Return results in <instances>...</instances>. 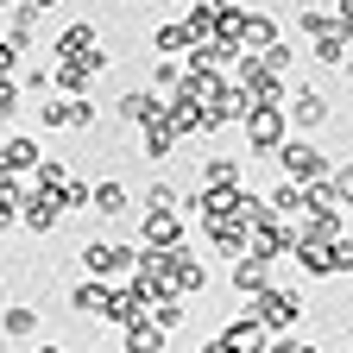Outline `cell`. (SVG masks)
<instances>
[{
    "instance_id": "30",
    "label": "cell",
    "mask_w": 353,
    "mask_h": 353,
    "mask_svg": "<svg viewBox=\"0 0 353 353\" xmlns=\"http://www.w3.org/2000/svg\"><path fill=\"white\" fill-rule=\"evenodd\" d=\"M259 63H265V76H284V70L296 63V51H290V44H284V38H278V44H272V51H259Z\"/></svg>"
},
{
    "instance_id": "11",
    "label": "cell",
    "mask_w": 353,
    "mask_h": 353,
    "mask_svg": "<svg viewBox=\"0 0 353 353\" xmlns=\"http://www.w3.org/2000/svg\"><path fill=\"white\" fill-rule=\"evenodd\" d=\"M88 51H101V26H88V19L63 26L57 44H51V57H88Z\"/></svg>"
},
{
    "instance_id": "3",
    "label": "cell",
    "mask_w": 353,
    "mask_h": 353,
    "mask_svg": "<svg viewBox=\"0 0 353 353\" xmlns=\"http://www.w3.org/2000/svg\"><path fill=\"white\" fill-rule=\"evenodd\" d=\"M278 170H284V183L309 190V183H322V176H328V158L309 145V139H284L278 145Z\"/></svg>"
},
{
    "instance_id": "12",
    "label": "cell",
    "mask_w": 353,
    "mask_h": 353,
    "mask_svg": "<svg viewBox=\"0 0 353 353\" xmlns=\"http://www.w3.org/2000/svg\"><path fill=\"white\" fill-rule=\"evenodd\" d=\"M57 221H63V196H57V190H32V196H26V228H32V234H51Z\"/></svg>"
},
{
    "instance_id": "2",
    "label": "cell",
    "mask_w": 353,
    "mask_h": 353,
    "mask_svg": "<svg viewBox=\"0 0 353 353\" xmlns=\"http://www.w3.org/2000/svg\"><path fill=\"white\" fill-rule=\"evenodd\" d=\"M82 272L88 278H101V284H114V278H126L132 272V265H139V246H114V240H88L82 252Z\"/></svg>"
},
{
    "instance_id": "38",
    "label": "cell",
    "mask_w": 353,
    "mask_h": 353,
    "mask_svg": "<svg viewBox=\"0 0 353 353\" xmlns=\"http://www.w3.org/2000/svg\"><path fill=\"white\" fill-rule=\"evenodd\" d=\"M196 353H228V347H221V341H202V347H196Z\"/></svg>"
},
{
    "instance_id": "28",
    "label": "cell",
    "mask_w": 353,
    "mask_h": 353,
    "mask_svg": "<svg viewBox=\"0 0 353 353\" xmlns=\"http://www.w3.org/2000/svg\"><path fill=\"white\" fill-rule=\"evenodd\" d=\"M32 176H38V190H57V196H63L70 164H63V158H38V170H32Z\"/></svg>"
},
{
    "instance_id": "25",
    "label": "cell",
    "mask_w": 353,
    "mask_h": 353,
    "mask_svg": "<svg viewBox=\"0 0 353 353\" xmlns=\"http://www.w3.org/2000/svg\"><path fill=\"white\" fill-rule=\"evenodd\" d=\"M152 51L176 63V57H183V51H190V38H183V26H176V19H170V26H158V32H152Z\"/></svg>"
},
{
    "instance_id": "9",
    "label": "cell",
    "mask_w": 353,
    "mask_h": 353,
    "mask_svg": "<svg viewBox=\"0 0 353 353\" xmlns=\"http://www.w3.org/2000/svg\"><path fill=\"white\" fill-rule=\"evenodd\" d=\"M120 120H126V126L164 120V95H158V88H126V95H120Z\"/></svg>"
},
{
    "instance_id": "8",
    "label": "cell",
    "mask_w": 353,
    "mask_h": 353,
    "mask_svg": "<svg viewBox=\"0 0 353 353\" xmlns=\"http://www.w3.org/2000/svg\"><path fill=\"white\" fill-rule=\"evenodd\" d=\"M221 347L228 353H272V334H265L252 316H234L228 328H221Z\"/></svg>"
},
{
    "instance_id": "37",
    "label": "cell",
    "mask_w": 353,
    "mask_h": 353,
    "mask_svg": "<svg viewBox=\"0 0 353 353\" xmlns=\"http://www.w3.org/2000/svg\"><path fill=\"white\" fill-rule=\"evenodd\" d=\"M13 63H19V51H13L7 38H0V76H13Z\"/></svg>"
},
{
    "instance_id": "22",
    "label": "cell",
    "mask_w": 353,
    "mask_h": 353,
    "mask_svg": "<svg viewBox=\"0 0 353 353\" xmlns=\"http://www.w3.org/2000/svg\"><path fill=\"white\" fill-rule=\"evenodd\" d=\"M208 246L228 252V259H240L246 252V228H240V221H214V228H208Z\"/></svg>"
},
{
    "instance_id": "10",
    "label": "cell",
    "mask_w": 353,
    "mask_h": 353,
    "mask_svg": "<svg viewBox=\"0 0 353 353\" xmlns=\"http://www.w3.org/2000/svg\"><path fill=\"white\" fill-rule=\"evenodd\" d=\"M246 183V164L228 158V152H208L202 158V190H240Z\"/></svg>"
},
{
    "instance_id": "31",
    "label": "cell",
    "mask_w": 353,
    "mask_h": 353,
    "mask_svg": "<svg viewBox=\"0 0 353 353\" xmlns=\"http://www.w3.org/2000/svg\"><path fill=\"white\" fill-rule=\"evenodd\" d=\"M347 272H353V240L341 234V240L328 246V278H347Z\"/></svg>"
},
{
    "instance_id": "21",
    "label": "cell",
    "mask_w": 353,
    "mask_h": 353,
    "mask_svg": "<svg viewBox=\"0 0 353 353\" xmlns=\"http://www.w3.org/2000/svg\"><path fill=\"white\" fill-rule=\"evenodd\" d=\"M88 208H95V214H126V183H120V176L88 183Z\"/></svg>"
},
{
    "instance_id": "27",
    "label": "cell",
    "mask_w": 353,
    "mask_h": 353,
    "mask_svg": "<svg viewBox=\"0 0 353 353\" xmlns=\"http://www.w3.org/2000/svg\"><path fill=\"white\" fill-rule=\"evenodd\" d=\"M126 353H164V334H158L152 322H132V328H126Z\"/></svg>"
},
{
    "instance_id": "41",
    "label": "cell",
    "mask_w": 353,
    "mask_h": 353,
    "mask_svg": "<svg viewBox=\"0 0 353 353\" xmlns=\"http://www.w3.org/2000/svg\"><path fill=\"white\" fill-rule=\"evenodd\" d=\"M7 7H13V0H0V13H7Z\"/></svg>"
},
{
    "instance_id": "35",
    "label": "cell",
    "mask_w": 353,
    "mask_h": 353,
    "mask_svg": "<svg viewBox=\"0 0 353 353\" xmlns=\"http://www.w3.org/2000/svg\"><path fill=\"white\" fill-rule=\"evenodd\" d=\"M70 208H88V183H82V176H70V183H63V214Z\"/></svg>"
},
{
    "instance_id": "39",
    "label": "cell",
    "mask_w": 353,
    "mask_h": 353,
    "mask_svg": "<svg viewBox=\"0 0 353 353\" xmlns=\"http://www.w3.org/2000/svg\"><path fill=\"white\" fill-rule=\"evenodd\" d=\"M38 353H63V347H57V341H44V347H38Z\"/></svg>"
},
{
    "instance_id": "5",
    "label": "cell",
    "mask_w": 353,
    "mask_h": 353,
    "mask_svg": "<svg viewBox=\"0 0 353 353\" xmlns=\"http://www.w3.org/2000/svg\"><path fill=\"white\" fill-rule=\"evenodd\" d=\"M101 63H108L101 51H88V57H57V63H51V82L70 88V101H82V88L101 76Z\"/></svg>"
},
{
    "instance_id": "20",
    "label": "cell",
    "mask_w": 353,
    "mask_h": 353,
    "mask_svg": "<svg viewBox=\"0 0 353 353\" xmlns=\"http://www.w3.org/2000/svg\"><path fill=\"white\" fill-rule=\"evenodd\" d=\"M101 322H120V328H132V322H145V296L132 290V284H120L114 290V303H108V316Z\"/></svg>"
},
{
    "instance_id": "32",
    "label": "cell",
    "mask_w": 353,
    "mask_h": 353,
    "mask_svg": "<svg viewBox=\"0 0 353 353\" xmlns=\"http://www.w3.org/2000/svg\"><path fill=\"white\" fill-rule=\"evenodd\" d=\"M95 120H101V108H95V101H70V132H88Z\"/></svg>"
},
{
    "instance_id": "4",
    "label": "cell",
    "mask_w": 353,
    "mask_h": 353,
    "mask_svg": "<svg viewBox=\"0 0 353 353\" xmlns=\"http://www.w3.org/2000/svg\"><path fill=\"white\" fill-rule=\"evenodd\" d=\"M240 126H246V152H278V145L290 139V120H284V108H252Z\"/></svg>"
},
{
    "instance_id": "24",
    "label": "cell",
    "mask_w": 353,
    "mask_h": 353,
    "mask_svg": "<svg viewBox=\"0 0 353 353\" xmlns=\"http://www.w3.org/2000/svg\"><path fill=\"white\" fill-rule=\"evenodd\" d=\"M265 208H272L278 221H303V190L296 183H278L272 196H265Z\"/></svg>"
},
{
    "instance_id": "7",
    "label": "cell",
    "mask_w": 353,
    "mask_h": 353,
    "mask_svg": "<svg viewBox=\"0 0 353 353\" xmlns=\"http://www.w3.org/2000/svg\"><path fill=\"white\" fill-rule=\"evenodd\" d=\"M190 290H196V296L208 290V265H202L190 246H176V252H170V296H190Z\"/></svg>"
},
{
    "instance_id": "36",
    "label": "cell",
    "mask_w": 353,
    "mask_h": 353,
    "mask_svg": "<svg viewBox=\"0 0 353 353\" xmlns=\"http://www.w3.org/2000/svg\"><path fill=\"white\" fill-rule=\"evenodd\" d=\"M176 76H183V63H170V57H158V70H152V82H158V88H176Z\"/></svg>"
},
{
    "instance_id": "26",
    "label": "cell",
    "mask_w": 353,
    "mask_h": 353,
    "mask_svg": "<svg viewBox=\"0 0 353 353\" xmlns=\"http://www.w3.org/2000/svg\"><path fill=\"white\" fill-rule=\"evenodd\" d=\"M0 328H7L13 341H26V334L38 328V309H32V303H13V309H7V316H0Z\"/></svg>"
},
{
    "instance_id": "34",
    "label": "cell",
    "mask_w": 353,
    "mask_h": 353,
    "mask_svg": "<svg viewBox=\"0 0 353 353\" xmlns=\"http://www.w3.org/2000/svg\"><path fill=\"white\" fill-rule=\"evenodd\" d=\"M13 101H19V82H13V76H0V126L13 120Z\"/></svg>"
},
{
    "instance_id": "14",
    "label": "cell",
    "mask_w": 353,
    "mask_h": 353,
    "mask_svg": "<svg viewBox=\"0 0 353 353\" xmlns=\"http://www.w3.org/2000/svg\"><path fill=\"white\" fill-rule=\"evenodd\" d=\"M38 139H0V176H7V183H13V176H26V170H38Z\"/></svg>"
},
{
    "instance_id": "17",
    "label": "cell",
    "mask_w": 353,
    "mask_h": 353,
    "mask_svg": "<svg viewBox=\"0 0 353 353\" xmlns=\"http://www.w3.org/2000/svg\"><path fill=\"white\" fill-rule=\"evenodd\" d=\"M108 303H114V284H101V278H88V284H76L70 290V309H76V316H108Z\"/></svg>"
},
{
    "instance_id": "15",
    "label": "cell",
    "mask_w": 353,
    "mask_h": 353,
    "mask_svg": "<svg viewBox=\"0 0 353 353\" xmlns=\"http://www.w3.org/2000/svg\"><path fill=\"white\" fill-rule=\"evenodd\" d=\"M272 44H278V19H272V13H246V19H240V51H246V57L272 51Z\"/></svg>"
},
{
    "instance_id": "16",
    "label": "cell",
    "mask_w": 353,
    "mask_h": 353,
    "mask_svg": "<svg viewBox=\"0 0 353 353\" xmlns=\"http://www.w3.org/2000/svg\"><path fill=\"white\" fill-rule=\"evenodd\" d=\"M228 284H234L240 296H259L265 284H272V265L252 259V252H240V259H234V272H228Z\"/></svg>"
},
{
    "instance_id": "13",
    "label": "cell",
    "mask_w": 353,
    "mask_h": 353,
    "mask_svg": "<svg viewBox=\"0 0 353 353\" xmlns=\"http://www.w3.org/2000/svg\"><path fill=\"white\" fill-rule=\"evenodd\" d=\"M284 120L322 126V120H328V95H322V88H296V95H284Z\"/></svg>"
},
{
    "instance_id": "29",
    "label": "cell",
    "mask_w": 353,
    "mask_h": 353,
    "mask_svg": "<svg viewBox=\"0 0 353 353\" xmlns=\"http://www.w3.org/2000/svg\"><path fill=\"white\" fill-rule=\"evenodd\" d=\"M296 32L322 38V32H341V26H334V13H322V7H303V13H296Z\"/></svg>"
},
{
    "instance_id": "33",
    "label": "cell",
    "mask_w": 353,
    "mask_h": 353,
    "mask_svg": "<svg viewBox=\"0 0 353 353\" xmlns=\"http://www.w3.org/2000/svg\"><path fill=\"white\" fill-rule=\"evenodd\" d=\"M38 120L51 126V132H57V126H70V95H63V101H44V108H38Z\"/></svg>"
},
{
    "instance_id": "19",
    "label": "cell",
    "mask_w": 353,
    "mask_h": 353,
    "mask_svg": "<svg viewBox=\"0 0 353 353\" xmlns=\"http://www.w3.org/2000/svg\"><path fill=\"white\" fill-rule=\"evenodd\" d=\"M183 316H190V309H183V296H152V309H145V322L158 328V334H176V328H183Z\"/></svg>"
},
{
    "instance_id": "1",
    "label": "cell",
    "mask_w": 353,
    "mask_h": 353,
    "mask_svg": "<svg viewBox=\"0 0 353 353\" xmlns=\"http://www.w3.org/2000/svg\"><path fill=\"white\" fill-rule=\"evenodd\" d=\"M303 309H309L303 290H290V284H265V290L246 303V316H252L265 334H272V341H290V328L303 322Z\"/></svg>"
},
{
    "instance_id": "18",
    "label": "cell",
    "mask_w": 353,
    "mask_h": 353,
    "mask_svg": "<svg viewBox=\"0 0 353 353\" xmlns=\"http://www.w3.org/2000/svg\"><path fill=\"white\" fill-rule=\"evenodd\" d=\"M176 139H183V132L170 126V114H164V120H152V126H139V152H145V158H158V164L176 152Z\"/></svg>"
},
{
    "instance_id": "23",
    "label": "cell",
    "mask_w": 353,
    "mask_h": 353,
    "mask_svg": "<svg viewBox=\"0 0 353 353\" xmlns=\"http://www.w3.org/2000/svg\"><path fill=\"white\" fill-rule=\"evenodd\" d=\"M347 44H353L347 32H322V38H316V63H328V70H347V57H353Z\"/></svg>"
},
{
    "instance_id": "40",
    "label": "cell",
    "mask_w": 353,
    "mask_h": 353,
    "mask_svg": "<svg viewBox=\"0 0 353 353\" xmlns=\"http://www.w3.org/2000/svg\"><path fill=\"white\" fill-rule=\"evenodd\" d=\"M0 309H7V284H0Z\"/></svg>"
},
{
    "instance_id": "6",
    "label": "cell",
    "mask_w": 353,
    "mask_h": 353,
    "mask_svg": "<svg viewBox=\"0 0 353 353\" xmlns=\"http://www.w3.org/2000/svg\"><path fill=\"white\" fill-rule=\"evenodd\" d=\"M145 246L152 252H176V246H183V214H176V208H145Z\"/></svg>"
}]
</instances>
